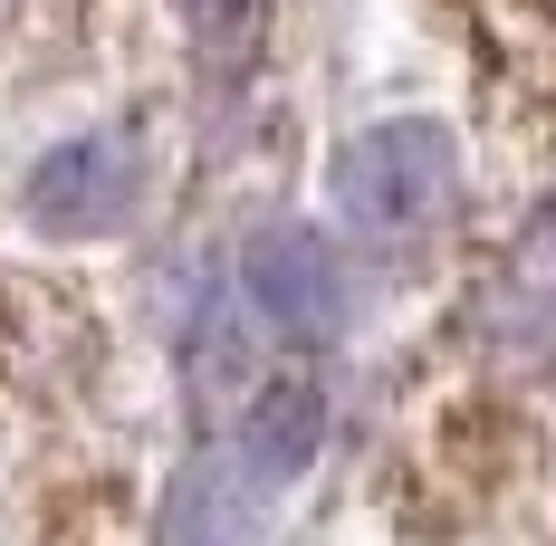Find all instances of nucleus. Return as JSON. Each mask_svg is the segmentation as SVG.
<instances>
[{
	"label": "nucleus",
	"mask_w": 556,
	"mask_h": 546,
	"mask_svg": "<svg viewBox=\"0 0 556 546\" xmlns=\"http://www.w3.org/2000/svg\"><path fill=\"white\" fill-rule=\"evenodd\" d=\"M135 192H144V164H135L125 135H67V144H49L29 164L20 212L39 220L49 240H97V230H115L135 212Z\"/></svg>",
	"instance_id": "obj_2"
},
{
	"label": "nucleus",
	"mask_w": 556,
	"mask_h": 546,
	"mask_svg": "<svg viewBox=\"0 0 556 546\" xmlns=\"http://www.w3.org/2000/svg\"><path fill=\"white\" fill-rule=\"evenodd\" d=\"M460 212V154H451L442 125H422V115H384V125H365L345 154H336V220L365 240V250H384V259H413V250H432Z\"/></svg>",
	"instance_id": "obj_1"
},
{
	"label": "nucleus",
	"mask_w": 556,
	"mask_h": 546,
	"mask_svg": "<svg viewBox=\"0 0 556 546\" xmlns=\"http://www.w3.org/2000/svg\"><path fill=\"white\" fill-rule=\"evenodd\" d=\"M240 297L278 335H336V317H345V269H336V250L317 230H260L250 259H240Z\"/></svg>",
	"instance_id": "obj_3"
},
{
	"label": "nucleus",
	"mask_w": 556,
	"mask_h": 546,
	"mask_svg": "<svg viewBox=\"0 0 556 546\" xmlns=\"http://www.w3.org/2000/svg\"><path fill=\"white\" fill-rule=\"evenodd\" d=\"M317 441H327V393H317L307 374H278V383L250 393L230 460H240V480H250V490H288V480L317 460Z\"/></svg>",
	"instance_id": "obj_4"
}]
</instances>
